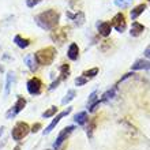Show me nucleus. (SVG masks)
I'll return each instance as SVG.
<instances>
[{"label":"nucleus","instance_id":"f257e3e1","mask_svg":"<svg viewBox=\"0 0 150 150\" xmlns=\"http://www.w3.org/2000/svg\"><path fill=\"white\" fill-rule=\"evenodd\" d=\"M59 19H60V15L56 10H47V11L36 15V18H34L36 23L41 29H44V30L55 29L57 26V23H59Z\"/></svg>","mask_w":150,"mask_h":150},{"label":"nucleus","instance_id":"f03ea898","mask_svg":"<svg viewBox=\"0 0 150 150\" xmlns=\"http://www.w3.org/2000/svg\"><path fill=\"white\" fill-rule=\"evenodd\" d=\"M36 60L40 66H49L53 63L56 56V49L53 47H47L44 49H40L37 53H34Z\"/></svg>","mask_w":150,"mask_h":150},{"label":"nucleus","instance_id":"7ed1b4c3","mask_svg":"<svg viewBox=\"0 0 150 150\" xmlns=\"http://www.w3.org/2000/svg\"><path fill=\"white\" fill-rule=\"evenodd\" d=\"M29 132H30V127H29L28 123L18 122L15 126H14V128H12L11 135H12V139H14V141H21V139H23Z\"/></svg>","mask_w":150,"mask_h":150},{"label":"nucleus","instance_id":"20e7f679","mask_svg":"<svg viewBox=\"0 0 150 150\" xmlns=\"http://www.w3.org/2000/svg\"><path fill=\"white\" fill-rule=\"evenodd\" d=\"M111 25H112V28H113L116 32H119V33L126 32L127 22H126V16H124V14H123V12H117V14L113 16Z\"/></svg>","mask_w":150,"mask_h":150},{"label":"nucleus","instance_id":"39448f33","mask_svg":"<svg viewBox=\"0 0 150 150\" xmlns=\"http://www.w3.org/2000/svg\"><path fill=\"white\" fill-rule=\"evenodd\" d=\"M25 105H26V100H25L23 97H18L16 103L14 104V107L10 108V109H8V112L6 113V119H8V120H10V119H14L16 115L23 109Z\"/></svg>","mask_w":150,"mask_h":150},{"label":"nucleus","instance_id":"423d86ee","mask_svg":"<svg viewBox=\"0 0 150 150\" xmlns=\"http://www.w3.org/2000/svg\"><path fill=\"white\" fill-rule=\"evenodd\" d=\"M26 87H28V91L32 96H38L42 90V83L37 76H33L32 79H29L28 83H26Z\"/></svg>","mask_w":150,"mask_h":150},{"label":"nucleus","instance_id":"0eeeda50","mask_svg":"<svg viewBox=\"0 0 150 150\" xmlns=\"http://www.w3.org/2000/svg\"><path fill=\"white\" fill-rule=\"evenodd\" d=\"M74 128H75L74 126H68V127H66V128H63V130H62V132L57 135V138H56L55 143H53V147H55L56 150L62 146V143H63L64 141H67V137L71 134L72 131H74Z\"/></svg>","mask_w":150,"mask_h":150},{"label":"nucleus","instance_id":"6e6552de","mask_svg":"<svg viewBox=\"0 0 150 150\" xmlns=\"http://www.w3.org/2000/svg\"><path fill=\"white\" fill-rule=\"evenodd\" d=\"M71 111H72V108H67L66 111L60 112V113L57 115V116H56V117H55V119H53V120H52V122H51V124H49V126H48L47 128L44 130V135H48V134H49V132H52V130H53V128H55V127L57 126V124H59V122H60V120H62V119H63L64 116H67V115L70 113V112H71Z\"/></svg>","mask_w":150,"mask_h":150},{"label":"nucleus","instance_id":"1a4fd4ad","mask_svg":"<svg viewBox=\"0 0 150 150\" xmlns=\"http://www.w3.org/2000/svg\"><path fill=\"white\" fill-rule=\"evenodd\" d=\"M97 29H98L100 36L108 37L112 32V25H111V22H98L97 23Z\"/></svg>","mask_w":150,"mask_h":150},{"label":"nucleus","instance_id":"9d476101","mask_svg":"<svg viewBox=\"0 0 150 150\" xmlns=\"http://www.w3.org/2000/svg\"><path fill=\"white\" fill-rule=\"evenodd\" d=\"M52 40L55 41V42H59V44H63L67 38V32H66V29H60V30H55V32H52L51 34Z\"/></svg>","mask_w":150,"mask_h":150},{"label":"nucleus","instance_id":"9b49d317","mask_svg":"<svg viewBox=\"0 0 150 150\" xmlns=\"http://www.w3.org/2000/svg\"><path fill=\"white\" fill-rule=\"evenodd\" d=\"M131 70H132V71H138V70H150V62L149 60L138 59L134 64H132Z\"/></svg>","mask_w":150,"mask_h":150},{"label":"nucleus","instance_id":"f8f14e48","mask_svg":"<svg viewBox=\"0 0 150 150\" xmlns=\"http://www.w3.org/2000/svg\"><path fill=\"white\" fill-rule=\"evenodd\" d=\"M143 32H145V26H143L142 23H139V22H132V25H131V30H130L131 36L138 37V36H141Z\"/></svg>","mask_w":150,"mask_h":150},{"label":"nucleus","instance_id":"ddd939ff","mask_svg":"<svg viewBox=\"0 0 150 150\" xmlns=\"http://www.w3.org/2000/svg\"><path fill=\"white\" fill-rule=\"evenodd\" d=\"M67 56H68V59L72 60V62L78 60V57H79V48H78V45H76L75 42H72L71 45L68 47Z\"/></svg>","mask_w":150,"mask_h":150},{"label":"nucleus","instance_id":"4468645a","mask_svg":"<svg viewBox=\"0 0 150 150\" xmlns=\"http://www.w3.org/2000/svg\"><path fill=\"white\" fill-rule=\"evenodd\" d=\"M25 63H26V66L29 67V70H30V71H37V68H38V63H37L36 56H34V55L25 56Z\"/></svg>","mask_w":150,"mask_h":150},{"label":"nucleus","instance_id":"2eb2a0df","mask_svg":"<svg viewBox=\"0 0 150 150\" xmlns=\"http://www.w3.org/2000/svg\"><path fill=\"white\" fill-rule=\"evenodd\" d=\"M89 120V116H87V112H79L74 116V122L78 124V126H85Z\"/></svg>","mask_w":150,"mask_h":150},{"label":"nucleus","instance_id":"dca6fc26","mask_svg":"<svg viewBox=\"0 0 150 150\" xmlns=\"http://www.w3.org/2000/svg\"><path fill=\"white\" fill-rule=\"evenodd\" d=\"M146 10V4H139V6H137V7H134L132 10H131L130 12V15H131V19L135 21L137 18H138L141 14H142L143 11Z\"/></svg>","mask_w":150,"mask_h":150},{"label":"nucleus","instance_id":"f3484780","mask_svg":"<svg viewBox=\"0 0 150 150\" xmlns=\"http://www.w3.org/2000/svg\"><path fill=\"white\" fill-rule=\"evenodd\" d=\"M67 16L68 18H71V19L75 22V25H78V26L83 25V22H85V14H83L82 11H79L76 15H72L71 12H67Z\"/></svg>","mask_w":150,"mask_h":150},{"label":"nucleus","instance_id":"a211bd4d","mask_svg":"<svg viewBox=\"0 0 150 150\" xmlns=\"http://www.w3.org/2000/svg\"><path fill=\"white\" fill-rule=\"evenodd\" d=\"M115 96H116V87H112V89H109V90H107L105 93H104L100 101H101V103H107V101H111V100L115 98Z\"/></svg>","mask_w":150,"mask_h":150},{"label":"nucleus","instance_id":"6ab92c4d","mask_svg":"<svg viewBox=\"0 0 150 150\" xmlns=\"http://www.w3.org/2000/svg\"><path fill=\"white\" fill-rule=\"evenodd\" d=\"M14 42H15L19 48H22V49H25V48H28L29 45H30V41H29L28 38H23V37H21V36L14 37Z\"/></svg>","mask_w":150,"mask_h":150},{"label":"nucleus","instance_id":"aec40b11","mask_svg":"<svg viewBox=\"0 0 150 150\" xmlns=\"http://www.w3.org/2000/svg\"><path fill=\"white\" fill-rule=\"evenodd\" d=\"M12 78H14V72H12V71L7 72V79H6V90H4V96H6V97L10 94V89H11Z\"/></svg>","mask_w":150,"mask_h":150},{"label":"nucleus","instance_id":"412c9836","mask_svg":"<svg viewBox=\"0 0 150 150\" xmlns=\"http://www.w3.org/2000/svg\"><path fill=\"white\" fill-rule=\"evenodd\" d=\"M75 94H76V93H75L74 89H71V90H68V91H67V94H66V97H64V98L62 100V104H63V105H66V104L71 103L72 100L75 98Z\"/></svg>","mask_w":150,"mask_h":150},{"label":"nucleus","instance_id":"4be33fe9","mask_svg":"<svg viewBox=\"0 0 150 150\" xmlns=\"http://www.w3.org/2000/svg\"><path fill=\"white\" fill-rule=\"evenodd\" d=\"M68 74H70V67H68V64H63V66H60V75H62L60 78H62V81L67 78Z\"/></svg>","mask_w":150,"mask_h":150},{"label":"nucleus","instance_id":"5701e85b","mask_svg":"<svg viewBox=\"0 0 150 150\" xmlns=\"http://www.w3.org/2000/svg\"><path fill=\"white\" fill-rule=\"evenodd\" d=\"M97 74H98V68L94 67V68H90V70H87V71L83 72V76L89 79V78H94Z\"/></svg>","mask_w":150,"mask_h":150},{"label":"nucleus","instance_id":"b1692460","mask_svg":"<svg viewBox=\"0 0 150 150\" xmlns=\"http://www.w3.org/2000/svg\"><path fill=\"white\" fill-rule=\"evenodd\" d=\"M132 0H115V4L119 8H127L131 4Z\"/></svg>","mask_w":150,"mask_h":150},{"label":"nucleus","instance_id":"393cba45","mask_svg":"<svg viewBox=\"0 0 150 150\" xmlns=\"http://www.w3.org/2000/svg\"><path fill=\"white\" fill-rule=\"evenodd\" d=\"M98 101V98H97V91H93L90 96H89V101H87V108H90L93 104H96Z\"/></svg>","mask_w":150,"mask_h":150},{"label":"nucleus","instance_id":"a878e982","mask_svg":"<svg viewBox=\"0 0 150 150\" xmlns=\"http://www.w3.org/2000/svg\"><path fill=\"white\" fill-rule=\"evenodd\" d=\"M56 112H57V108H56V107H51L49 109H48V111H45V112L42 113V117H44V119L52 117V116H53Z\"/></svg>","mask_w":150,"mask_h":150},{"label":"nucleus","instance_id":"bb28decb","mask_svg":"<svg viewBox=\"0 0 150 150\" xmlns=\"http://www.w3.org/2000/svg\"><path fill=\"white\" fill-rule=\"evenodd\" d=\"M86 82H87V78H85V76H78V78L75 79V85L76 86H83V85H86Z\"/></svg>","mask_w":150,"mask_h":150},{"label":"nucleus","instance_id":"cd10ccee","mask_svg":"<svg viewBox=\"0 0 150 150\" xmlns=\"http://www.w3.org/2000/svg\"><path fill=\"white\" fill-rule=\"evenodd\" d=\"M42 0H26V4H28V7L33 8V7H36L38 3H41Z\"/></svg>","mask_w":150,"mask_h":150},{"label":"nucleus","instance_id":"c85d7f7f","mask_svg":"<svg viewBox=\"0 0 150 150\" xmlns=\"http://www.w3.org/2000/svg\"><path fill=\"white\" fill-rule=\"evenodd\" d=\"M60 82H62V78H57L55 82H52V85L49 86V90H53V89H56V87H57V85H59Z\"/></svg>","mask_w":150,"mask_h":150},{"label":"nucleus","instance_id":"c756f323","mask_svg":"<svg viewBox=\"0 0 150 150\" xmlns=\"http://www.w3.org/2000/svg\"><path fill=\"white\" fill-rule=\"evenodd\" d=\"M40 128H41V124H40V123H36V124H34V126L30 128V131H32V132H37Z\"/></svg>","mask_w":150,"mask_h":150},{"label":"nucleus","instance_id":"7c9ffc66","mask_svg":"<svg viewBox=\"0 0 150 150\" xmlns=\"http://www.w3.org/2000/svg\"><path fill=\"white\" fill-rule=\"evenodd\" d=\"M143 53H145V56H146L147 59H150V45L146 48V49H145V52H143Z\"/></svg>","mask_w":150,"mask_h":150},{"label":"nucleus","instance_id":"2f4dec72","mask_svg":"<svg viewBox=\"0 0 150 150\" xmlns=\"http://www.w3.org/2000/svg\"><path fill=\"white\" fill-rule=\"evenodd\" d=\"M131 75H134V74H132V72H130V74H126V75H124V76H123V78H122V79H120V81H119V82H123V81H124V79H127V78H130Z\"/></svg>","mask_w":150,"mask_h":150},{"label":"nucleus","instance_id":"473e14b6","mask_svg":"<svg viewBox=\"0 0 150 150\" xmlns=\"http://www.w3.org/2000/svg\"><path fill=\"white\" fill-rule=\"evenodd\" d=\"M14 150H21V147H19V146H16V147H15V149H14Z\"/></svg>","mask_w":150,"mask_h":150},{"label":"nucleus","instance_id":"72a5a7b5","mask_svg":"<svg viewBox=\"0 0 150 150\" xmlns=\"http://www.w3.org/2000/svg\"><path fill=\"white\" fill-rule=\"evenodd\" d=\"M149 1H150V0H149Z\"/></svg>","mask_w":150,"mask_h":150}]
</instances>
